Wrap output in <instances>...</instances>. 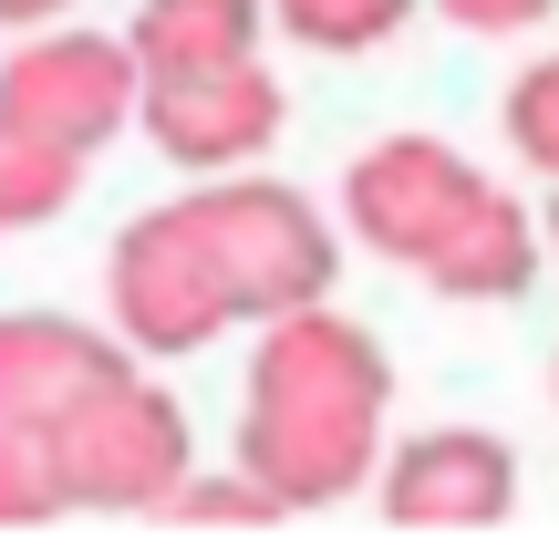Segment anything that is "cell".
<instances>
[{
    "mask_svg": "<svg viewBox=\"0 0 559 549\" xmlns=\"http://www.w3.org/2000/svg\"><path fill=\"white\" fill-rule=\"evenodd\" d=\"M52 518H73L52 435L21 426V415H0V529H52Z\"/></svg>",
    "mask_w": 559,
    "mask_h": 549,
    "instance_id": "cell-14",
    "label": "cell"
},
{
    "mask_svg": "<svg viewBox=\"0 0 559 549\" xmlns=\"http://www.w3.org/2000/svg\"><path fill=\"white\" fill-rule=\"evenodd\" d=\"M187 218H198L207 260H218L228 301H239V322L332 301V281H342V228H332V207H321V198L228 166V177H207L198 198H187Z\"/></svg>",
    "mask_w": 559,
    "mask_h": 549,
    "instance_id": "cell-2",
    "label": "cell"
},
{
    "mask_svg": "<svg viewBox=\"0 0 559 549\" xmlns=\"http://www.w3.org/2000/svg\"><path fill=\"white\" fill-rule=\"evenodd\" d=\"M383 518L394 529H508L519 518V456H508V435L487 426H425L404 435V446H383Z\"/></svg>",
    "mask_w": 559,
    "mask_h": 549,
    "instance_id": "cell-8",
    "label": "cell"
},
{
    "mask_svg": "<svg viewBox=\"0 0 559 549\" xmlns=\"http://www.w3.org/2000/svg\"><path fill=\"white\" fill-rule=\"evenodd\" d=\"M73 198H83V156H62V145L21 135V124L0 115V239H21V228H52Z\"/></svg>",
    "mask_w": 559,
    "mask_h": 549,
    "instance_id": "cell-12",
    "label": "cell"
},
{
    "mask_svg": "<svg viewBox=\"0 0 559 549\" xmlns=\"http://www.w3.org/2000/svg\"><path fill=\"white\" fill-rule=\"evenodd\" d=\"M383 415H394V363L383 343L332 301H300L260 322L249 353V394H239V467L280 498V518L300 509H342L373 488L383 467Z\"/></svg>",
    "mask_w": 559,
    "mask_h": 549,
    "instance_id": "cell-1",
    "label": "cell"
},
{
    "mask_svg": "<svg viewBox=\"0 0 559 549\" xmlns=\"http://www.w3.org/2000/svg\"><path fill=\"white\" fill-rule=\"evenodd\" d=\"M270 41V0H135L124 52L135 73H198V62H239Z\"/></svg>",
    "mask_w": 559,
    "mask_h": 549,
    "instance_id": "cell-11",
    "label": "cell"
},
{
    "mask_svg": "<svg viewBox=\"0 0 559 549\" xmlns=\"http://www.w3.org/2000/svg\"><path fill=\"white\" fill-rule=\"evenodd\" d=\"M135 363L115 322H73V311H0V415L52 435L73 405H94L115 373Z\"/></svg>",
    "mask_w": 559,
    "mask_h": 549,
    "instance_id": "cell-9",
    "label": "cell"
},
{
    "mask_svg": "<svg viewBox=\"0 0 559 549\" xmlns=\"http://www.w3.org/2000/svg\"><path fill=\"white\" fill-rule=\"evenodd\" d=\"M528 281H539V218H528L508 187H477L466 218L445 228L436 260H425V290H436V301H519Z\"/></svg>",
    "mask_w": 559,
    "mask_h": 549,
    "instance_id": "cell-10",
    "label": "cell"
},
{
    "mask_svg": "<svg viewBox=\"0 0 559 549\" xmlns=\"http://www.w3.org/2000/svg\"><path fill=\"white\" fill-rule=\"evenodd\" d=\"M415 11H425V0H270L280 32H290L300 52H332V62H353V52H373V41H394Z\"/></svg>",
    "mask_w": 559,
    "mask_h": 549,
    "instance_id": "cell-13",
    "label": "cell"
},
{
    "mask_svg": "<svg viewBox=\"0 0 559 549\" xmlns=\"http://www.w3.org/2000/svg\"><path fill=\"white\" fill-rule=\"evenodd\" d=\"M549 260H559V187H549Z\"/></svg>",
    "mask_w": 559,
    "mask_h": 549,
    "instance_id": "cell-19",
    "label": "cell"
},
{
    "mask_svg": "<svg viewBox=\"0 0 559 549\" xmlns=\"http://www.w3.org/2000/svg\"><path fill=\"white\" fill-rule=\"evenodd\" d=\"M477 187H487V177H477L445 135H373L353 166H342V228H353L373 260L425 270V260H436V239L466 218Z\"/></svg>",
    "mask_w": 559,
    "mask_h": 549,
    "instance_id": "cell-7",
    "label": "cell"
},
{
    "mask_svg": "<svg viewBox=\"0 0 559 549\" xmlns=\"http://www.w3.org/2000/svg\"><path fill=\"white\" fill-rule=\"evenodd\" d=\"M52 456H62V498L83 518H166L177 477L198 467V435H187V405L156 373L124 363L94 405H73L52 426Z\"/></svg>",
    "mask_w": 559,
    "mask_h": 549,
    "instance_id": "cell-3",
    "label": "cell"
},
{
    "mask_svg": "<svg viewBox=\"0 0 559 549\" xmlns=\"http://www.w3.org/2000/svg\"><path fill=\"white\" fill-rule=\"evenodd\" d=\"M508 156L528 166V177H549L559 187V52H539V62H519V83H508Z\"/></svg>",
    "mask_w": 559,
    "mask_h": 549,
    "instance_id": "cell-16",
    "label": "cell"
},
{
    "mask_svg": "<svg viewBox=\"0 0 559 549\" xmlns=\"http://www.w3.org/2000/svg\"><path fill=\"white\" fill-rule=\"evenodd\" d=\"M135 94H145V73L124 52V32H52V21H32V41L0 62V115L21 135L62 145V156H83V166L135 124Z\"/></svg>",
    "mask_w": 559,
    "mask_h": 549,
    "instance_id": "cell-5",
    "label": "cell"
},
{
    "mask_svg": "<svg viewBox=\"0 0 559 549\" xmlns=\"http://www.w3.org/2000/svg\"><path fill=\"white\" fill-rule=\"evenodd\" d=\"M425 11H445L466 41H519V32H549L559 0H425Z\"/></svg>",
    "mask_w": 559,
    "mask_h": 549,
    "instance_id": "cell-17",
    "label": "cell"
},
{
    "mask_svg": "<svg viewBox=\"0 0 559 549\" xmlns=\"http://www.w3.org/2000/svg\"><path fill=\"white\" fill-rule=\"evenodd\" d=\"M166 518H177V529H270V518H280V498L239 467V456H228L218 477H207V467H187V477H177V498H166Z\"/></svg>",
    "mask_w": 559,
    "mask_h": 549,
    "instance_id": "cell-15",
    "label": "cell"
},
{
    "mask_svg": "<svg viewBox=\"0 0 559 549\" xmlns=\"http://www.w3.org/2000/svg\"><path fill=\"white\" fill-rule=\"evenodd\" d=\"M73 0H0V32H32V21H62Z\"/></svg>",
    "mask_w": 559,
    "mask_h": 549,
    "instance_id": "cell-18",
    "label": "cell"
},
{
    "mask_svg": "<svg viewBox=\"0 0 559 549\" xmlns=\"http://www.w3.org/2000/svg\"><path fill=\"white\" fill-rule=\"evenodd\" d=\"M280 73L260 52L239 62H198V73H145L135 94V124L145 145H156L166 166H187V177H228V166H260L280 145Z\"/></svg>",
    "mask_w": 559,
    "mask_h": 549,
    "instance_id": "cell-6",
    "label": "cell"
},
{
    "mask_svg": "<svg viewBox=\"0 0 559 549\" xmlns=\"http://www.w3.org/2000/svg\"><path fill=\"white\" fill-rule=\"evenodd\" d=\"M104 322L124 332V353H156V363H187V353H207L239 322L187 198H166V207L115 228V249H104Z\"/></svg>",
    "mask_w": 559,
    "mask_h": 549,
    "instance_id": "cell-4",
    "label": "cell"
}]
</instances>
